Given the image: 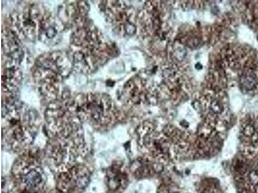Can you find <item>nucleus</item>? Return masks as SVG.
<instances>
[{
  "label": "nucleus",
  "instance_id": "2",
  "mask_svg": "<svg viewBox=\"0 0 258 193\" xmlns=\"http://www.w3.org/2000/svg\"><path fill=\"white\" fill-rule=\"evenodd\" d=\"M41 174L35 169H32L25 176V183L29 187H36L41 182Z\"/></svg>",
  "mask_w": 258,
  "mask_h": 193
},
{
  "label": "nucleus",
  "instance_id": "3",
  "mask_svg": "<svg viewBox=\"0 0 258 193\" xmlns=\"http://www.w3.org/2000/svg\"><path fill=\"white\" fill-rule=\"evenodd\" d=\"M250 178L251 182H252L254 184H258V175H257V173H256V172H252L250 175Z\"/></svg>",
  "mask_w": 258,
  "mask_h": 193
},
{
  "label": "nucleus",
  "instance_id": "1",
  "mask_svg": "<svg viewBox=\"0 0 258 193\" xmlns=\"http://www.w3.org/2000/svg\"><path fill=\"white\" fill-rule=\"evenodd\" d=\"M110 101L103 96L91 95L80 108L81 111L90 115L96 121H101L103 116L110 111Z\"/></svg>",
  "mask_w": 258,
  "mask_h": 193
}]
</instances>
